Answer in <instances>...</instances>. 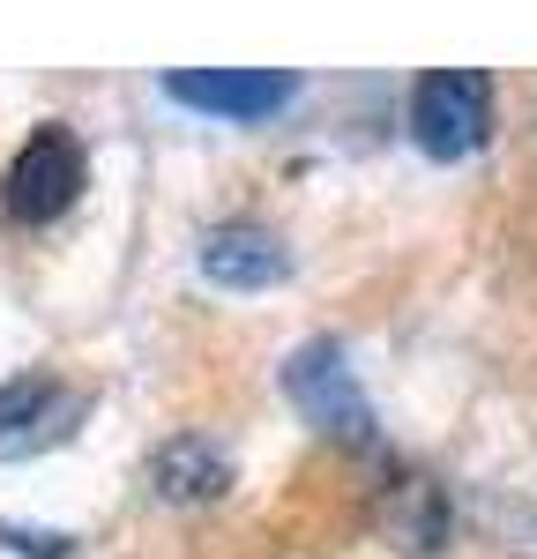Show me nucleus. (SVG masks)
Returning <instances> with one entry per match:
<instances>
[{"instance_id": "nucleus-3", "label": "nucleus", "mask_w": 537, "mask_h": 559, "mask_svg": "<svg viewBox=\"0 0 537 559\" xmlns=\"http://www.w3.org/2000/svg\"><path fill=\"white\" fill-rule=\"evenodd\" d=\"M179 105L194 112H224V120H262L291 97V75L284 68H179L165 83Z\"/></svg>"}, {"instance_id": "nucleus-4", "label": "nucleus", "mask_w": 537, "mask_h": 559, "mask_svg": "<svg viewBox=\"0 0 537 559\" xmlns=\"http://www.w3.org/2000/svg\"><path fill=\"white\" fill-rule=\"evenodd\" d=\"M291 395H299L329 432H366V403L351 395V373L336 366V350H329V344H313V350L291 358Z\"/></svg>"}, {"instance_id": "nucleus-6", "label": "nucleus", "mask_w": 537, "mask_h": 559, "mask_svg": "<svg viewBox=\"0 0 537 559\" xmlns=\"http://www.w3.org/2000/svg\"><path fill=\"white\" fill-rule=\"evenodd\" d=\"M224 477H231L224 455L202 440H172L157 455V492H172V500H210V492H224Z\"/></svg>"}, {"instance_id": "nucleus-1", "label": "nucleus", "mask_w": 537, "mask_h": 559, "mask_svg": "<svg viewBox=\"0 0 537 559\" xmlns=\"http://www.w3.org/2000/svg\"><path fill=\"white\" fill-rule=\"evenodd\" d=\"M410 134L426 157H470L492 134V83L478 68H433L410 90Z\"/></svg>"}, {"instance_id": "nucleus-7", "label": "nucleus", "mask_w": 537, "mask_h": 559, "mask_svg": "<svg viewBox=\"0 0 537 559\" xmlns=\"http://www.w3.org/2000/svg\"><path fill=\"white\" fill-rule=\"evenodd\" d=\"M45 403V373H23L15 388H0V426H15V418H31Z\"/></svg>"}, {"instance_id": "nucleus-2", "label": "nucleus", "mask_w": 537, "mask_h": 559, "mask_svg": "<svg viewBox=\"0 0 537 559\" xmlns=\"http://www.w3.org/2000/svg\"><path fill=\"white\" fill-rule=\"evenodd\" d=\"M75 194H83V142L60 128V120H45V128L15 150L0 202H8V216H15V224H52V216L68 210Z\"/></svg>"}, {"instance_id": "nucleus-5", "label": "nucleus", "mask_w": 537, "mask_h": 559, "mask_svg": "<svg viewBox=\"0 0 537 559\" xmlns=\"http://www.w3.org/2000/svg\"><path fill=\"white\" fill-rule=\"evenodd\" d=\"M202 269L231 284V292H254V284H276L284 276V247L268 239L262 224H224L210 231V247H202Z\"/></svg>"}]
</instances>
